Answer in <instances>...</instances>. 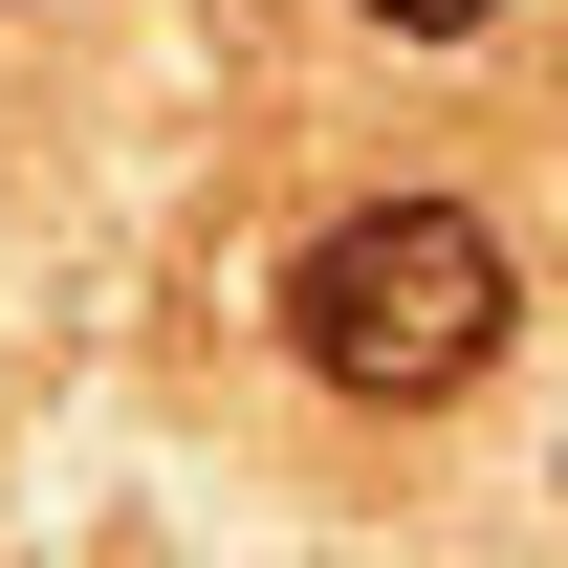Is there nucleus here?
Instances as JSON below:
<instances>
[{
	"mask_svg": "<svg viewBox=\"0 0 568 568\" xmlns=\"http://www.w3.org/2000/svg\"><path fill=\"white\" fill-rule=\"evenodd\" d=\"M503 328H525V263H503V219H459V197H351L306 263H284V351L328 372L351 416L481 394Z\"/></svg>",
	"mask_w": 568,
	"mask_h": 568,
	"instance_id": "obj_1",
	"label": "nucleus"
},
{
	"mask_svg": "<svg viewBox=\"0 0 568 568\" xmlns=\"http://www.w3.org/2000/svg\"><path fill=\"white\" fill-rule=\"evenodd\" d=\"M372 22H394V44H481L503 0H372Z\"/></svg>",
	"mask_w": 568,
	"mask_h": 568,
	"instance_id": "obj_2",
	"label": "nucleus"
}]
</instances>
